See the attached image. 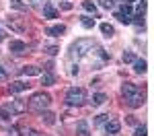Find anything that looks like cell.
<instances>
[{"label":"cell","mask_w":154,"mask_h":136,"mask_svg":"<svg viewBox=\"0 0 154 136\" xmlns=\"http://www.w3.org/2000/svg\"><path fill=\"white\" fill-rule=\"evenodd\" d=\"M121 93H123V97H125V101H128L130 107H142V105H144L146 95H144V91L138 85H134V83H125L123 89H121Z\"/></svg>","instance_id":"6da1fadb"},{"label":"cell","mask_w":154,"mask_h":136,"mask_svg":"<svg viewBox=\"0 0 154 136\" xmlns=\"http://www.w3.org/2000/svg\"><path fill=\"white\" fill-rule=\"evenodd\" d=\"M49 103H51V97H49L48 93H43V91H39V93H35L33 97L29 99V107L35 111H45L49 107Z\"/></svg>","instance_id":"7a4b0ae2"},{"label":"cell","mask_w":154,"mask_h":136,"mask_svg":"<svg viewBox=\"0 0 154 136\" xmlns=\"http://www.w3.org/2000/svg\"><path fill=\"white\" fill-rule=\"evenodd\" d=\"M95 48H97V46H95L93 39H78V41L72 46V56H76V58H84V56H88Z\"/></svg>","instance_id":"3957f363"},{"label":"cell","mask_w":154,"mask_h":136,"mask_svg":"<svg viewBox=\"0 0 154 136\" xmlns=\"http://www.w3.org/2000/svg\"><path fill=\"white\" fill-rule=\"evenodd\" d=\"M84 101H86L84 89H80V87H72V89H68V93H66V103H68V105L80 107V105H84Z\"/></svg>","instance_id":"277c9868"},{"label":"cell","mask_w":154,"mask_h":136,"mask_svg":"<svg viewBox=\"0 0 154 136\" xmlns=\"http://www.w3.org/2000/svg\"><path fill=\"white\" fill-rule=\"evenodd\" d=\"M8 109H11V113H23V111H27V103L23 99H12Z\"/></svg>","instance_id":"5b68a950"},{"label":"cell","mask_w":154,"mask_h":136,"mask_svg":"<svg viewBox=\"0 0 154 136\" xmlns=\"http://www.w3.org/2000/svg\"><path fill=\"white\" fill-rule=\"evenodd\" d=\"M119 130H121V124H119L117 120H107V122H105V132H107L109 136L117 134Z\"/></svg>","instance_id":"8992f818"},{"label":"cell","mask_w":154,"mask_h":136,"mask_svg":"<svg viewBox=\"0 0 154 136\" xmlns=\"http://www.w3.org/2000/svg\"><path fill=\"white\" fill-rule=\"evenodd\" d=\"M76 134L78 136H91V130H88V122L86 120H80L76 124Z\"/></svg>","instance_id":"52a82bcc"},{"label":"cell","mask_w":154,"mask_h":136,"mask_svg":"<svg viewBox=\"0 0 154 136\" xmlns=\"http://www.w3.org/2000/svg\"><path fill=\"white\" fill-rule=\"evenodd\" d=\"M31 85H25V83H21V81H17V83H11L8 85V91L11 93H23V91H27Z\"/></svg>","instance_id":"ba28073f"},{"label":"cell","mask_w":154,"mask_h":136,"mask_svg":"<svg viewBox=\"0 0 154 136\" xmlns=\"http://www.w3.org/2000/svg\"><path fill=\"white\" fill-rule=\"evenodd\" d=\"M62 33H66V25H54V27L48 29V35H54V37L62 35Z\"/></svg>","instance_id":"9c48e42d"},{"label":"cell","mask_w":154,"mask_h":136,"mask_svg":"<svg viewBox=\"0 0 154 136\" xmlns=\"http://www.w3.org/2000/svg\"><path fill=\"white\" fill-rule=\"evenodd\" d=\"M25 49H27V46L23 41H11V46H8V52H14V54H21Z\"/></svg>","instance_id":"30bf717a"},{"label":"cell","mask_w":154,"mask_h":136,"mask_svg":"<svg viewBox=\"0 0 154 136\" xmlns=\"http://www.w3.org/2000/svg\"><path fill=\"white\" fill-rule=\"evenodd\" d=\"M43 17H45V19H56V17H58V11L48 2V4L43 6Z\"/></svg>","instance_id":"8fae6325"},{"label":"cell","mask_w":154,"mask_h":136,"mask_svg":"<svg viewBox=\"0 0 154 136\" xmlns=\"http://www.w3.org/2000/svg\"><path fill=\"white\" fill-rule=\"evenodd\" d=\"M23 76H37V74H41V70L37 68V66H25L23 70H21Z\"/></svg>","instance_id":"7c38bea8"},{"label":"cell","mask_w":154,"mask_h":136,"mask_svg":"<svg viewBox=\"0 0 154 136\" xmlns=\"http://www.w3.org/2000/svg\"><path fill=\"white\" fill-rule=\"evenodd\" d=\"M8 27L14 29V31H23V29H25V25L21 23L19 19H8Z\"/></svg>","instance_id":"4fadbf2b"},{"label":"cell","mask_w":154,"mask_h":136,"mask_svg":"<svg viewBox=\"0 0 154 136\" xmlns=\"http://www.w3.org/2000/svg\"><path fill=\"white\" fill-rule=\"evenodd\" d=\"M41 120H43L45 124H49V126H51V124L56 122V115H54L51 111H41Z\"/></svg>","instance_id":"5bb4252c"},{"label":"cell","mask_w":154,"mask_h":136,"mask_svg":"<svg viewBox=\"0 0 154 136\" xmlns=\"http://www.w3.org/2000/svg\"><path fill=\"white\" fill-rule=\"evenodd\" d=\"M82 8H84V11H88V12H93V14H97V4L93 2V0H84Z\"/></svg>","instance_id":"9a60e30c"},{"label":"cell","mask_w":154,"mask_h":136,"mask_svg":"<svg viewBox=\"0 0 154 136\" xmlns=\"http://www.w3.org/2000/svg\"><path fill=\"white\" fill-rule=\"evenodd\" d=\"M134 70H136L138 74L146 72V60H136L134 62Z\"/></svg>","instance_id":"2e32d148"},{"label":"cell","mask_w":154,"mask_h":136,"mask_svg":"<svg viewBox=\"0 0 154 136\" xmlns=\"http://www.w3.org/2000/svg\"><path fill=\"white\" fill-rule=\"evenodd\" d=\"M54 83H56V78H54V74L45 72V74H43V76H41V85L49 87V85H54Z\"/></svg>","instance_id":"e0dca14e"},{"label":"cell","mask_w":154,"mask_h":136,"mask_svg":"<svg viewBox=\"0 0 154 136\" xmlns=\"http://www.w3.org/2000/svg\"><path fill=\"white\" fill-rule=\"evenodd\" d=\"M107 101V95H103V93H97V95H93V105H103Z\"/></svg>","instance_id":"ac0fdd59"},{"label":"cell","mask_w":154,"mask_h":136,"mask_svg":"<svg viewBox=\"0 0 154 136\" xmlns=\"http://www.w3.org/2000/svg\"><path fill=\"white\" fill-rule=\"evenodd\" d=\"M80 23H82V27H86V29H93V27H95V19H91V17H82Z\"/></svg>","instance_id":"d6986e66"},{"label":"cell","mask_w":154,"mask_h":136,"mask_svg":"<svg viewBox=\"0 0 154 136\" xmlns=\"http://www.w3.org/2000/svg\"><path fill=\"white\" fill-rule=\"evenodd\" d=\"M101 31H103V35H107V37H111L113 33H115V31H113V27H111L109 23H103V25H101Z\"/></svg>","instance_id":"ffe728a7"},{"label":"cell","mask_w":154,"mask_h":136,"mask_svg":"<svg viewBox=\"0 0 154 136\" xmlns=\"http://www.w3.org/2000/svg\"><path fill=\"white\" fill-rule=\"evenodd\" d=\"M115 19L121 21V23H125V25L131 23V17H130V14H123V12H117V14H115Z\"/></svg>","instance_id":"44dd1931"},{"label":"cell","mask_w":154,"mask_h":136,"mask_svg":"<svg viewBox=\"0 0 154 136\" xmlns=\"http://www.w3.org/2000/svg\"><path fill=\"white\" fill-rule=\"evenodd\" d=\"M21 134L23 136H39V132L35 128H21Z\"/></svg>","instance_id":"7402d4cb"},{"label":"cell","mask_w":154,"mask_h":136,"mask_svg":"<svg viewBox=\"0 0 154 136\" xmlns=\"http://www.w3.org/2000/svg\"><path fill=\"white\" fill-rule=\"evenodd\" d=\"M123 62H125V64H131V62H136V56H134L131 52H125V54H123Z\"/></svg>","instance_id":"603a6c76"},{"label":"cell","mask_w":154,"mask_h":136,"mask_svg":"<svg viewBox=\"0 0 154 136\" xmlns=\"http://www.w3.org/2000/svg\"><path fill=\"white\" fill-rule=\"evenodd\" d=\"M43 49L48 52L49 56H56V54H58V52H60V48H58V46H45V48H43Z\"/></svg>","instance_id":"cb8c5ba5"},{"label":"cell","mask_w":154,"mask_h":136,"mask_svg":"<svg viewBox=\"0 0 154 136\" xmlns=\"http://www.w3.org/2000/svg\"><path fill=\"white\" fill-rule=\"evenodd\" d=\"M107 120H111V115H107V113H103V115H97L95 124H105Z\"/></svg>","instance_id":"d4e9b609"},{"label":"cell","mask_w":154,"mask_h":136,"mask_svg":"<svg viewBox=\"0 0 154 136\" xmlns=\"http://www.w3.org/2000/svg\"><path fill=\"white\" fill-rule=\"evenodd\" d=\"M134 136H146V126H138V128H136V132H134Z\"/></svg>","instance_id":"484cf974"},{"label":"cell","mask_w":154,"mask_h":136,"mask_svg":"<svg viewBox=\"0 0 154 136\" xmlns=\"http://www.w3.org/2000/svg\"><path fill=\"white\" fill-rule=\"evenodd\" d=\"M144 11H146V2L142 0V2L136 6V14H144Z\"/></svg>","instance_id":"4316f807"},{"label":"cell","mask_w":154,"mask_h":136,"mask_svg":"<svg viewBox=\"0 0 154 136\" xmlns=\"http://www.w3.org/2000/svg\"><path fill=\"white\" fill-rule=\"evenodd\" d=\"M101 4H103V8H113L115 6V0H101Z\"/></svg>","instance_id":"83f0119b"},{"label":"cell","mask_w":154,"mask_h":136,"mask_svg":"<svg viewBox=\"0 0 154 136\" xmlns=\"http://www.w3.org/2000/svg\"><path fill=\"white\" fill-rule=\"evenodd\" d=\"M12 6H14V8H19V11H27V6L21 4V0H12Z\"/></svg>","instance_id":"f1b7e54d"},{"label":"cell","mask_w":154,"mask_h":136,"mask_svg":"<svg viewBox=\"0 0 154 136\" xmlns=\"http://www.w3.org/2000/svg\"><path fill=\"white\" fill-rule=\"evenodd\" d=\"M29 2H31L33 6H45V4H48L49 0H29Z\"/></svg>","instance_id":"f546056e"},{"label":"cell","mask_w":154,"mask_h":136,"mask_svg":"<svg viewBox=\"0 0 154 136\" xmlns=\"http://www.w3.org/2000/svg\"><path fill=\"white\" fill-rule=\"evenodd\" d=\"M0 115L2 118H11V109L8 107H0Z\"/></svg>","instance_id":"4dcf8cb0"},{"label":"cell","mask_w":154,"mask_h":136,"mask_svg":"<svg viewBox=\"0 0 154 136\" xmlns=\"http://www.w3.org/2000/svg\"><path fill=\"white\" fill-rule=\"evenodd\" d=\"M121 12H123V14H130L131 12V4H121Z\"/></svg>","instance_id":"1f68e13d"},{"label":"cell","mask_w":154,"mask_h":136,"mask_svg":"<svg viewBox=\"0 0 154 136\" xmlns=\"http://www.w3.org/2000/svg\"><path fill=\"white\" fill-rule=\"evenodd\" d=\"M6 76H8V74H6V70H4V68H2V66H0V81H4V78H6Z\"/></svg>","instance_id":"d6a6232c"},{"label":"cell","mask_w":154,"mask_h":136,"mask_svg":"<svg viewBox=\"0 0 154 136\" xmlns=\"http://www.w3.org/2000/svg\"><path fill=\"white\" fill-rule=\"evenodd\" d=\"M62 8H64V11H70L72 4H70V2H62Z\"/></svg>","instance_id":"836d02e7"},{"label":"cell","mask_w":154,"mask_h":136,"mask_svg":"<svg viewBox=\"0 0 154 136\" xmlns=\"http://www.w3.org/2000/svg\"><path fill=\"white\" fill-rule=\"evenodd\" d=\"M130 2H134V0H123V4H130Z\"/></svg>","instance_id":"e575fe53"},{"label":"cell","mask_w":154,"mask_h":136,"mask_svg":"<svg viewBox=\"0 0 154 136\" xmlns=\"http://www.w3.org/2000/svg\"><path fill=\"white\" fill-rule=\"evenodd\" d=\"M2 39H4V33H2V31H0V41H2Z\"/></svg>","instance_id":"d590c367"}]
</instances>
